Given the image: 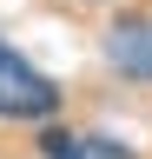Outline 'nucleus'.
<instances>
[{
	"label": "nucleus",
	"mask_w": 152,
	"mask_h": 159,
	"mask_svg": "<svg viewBox=\"0 0 152 159\" xmlns=\"http://www.w3.org/2000/svg\"><path fill=\"white\" fill-rule=\"evenodd\" d=\"M33 146H40V159H139L126 139L93 133V126H66V119H46Z\"/></svg>",
	"instance_id": "7ed1b4c3"
},
{
	"label": "nucleus",
	"mask_w": 152,
	"mask_h": 159,
	"mask_svg": "<svg viewBox=\"0 0 152 159\" xmlns=\"http://www.w3.org/2000/svg\"><path fill=\"white\" fill-rule=\"evenodd\" d=\"M106 66L119 73V80L152 86V7L145 13H119L106 27Z\"/></svg>",
	"instance_id": "f03ea898"
},
{
	"label": "nucleus",
	"mask_w": 152,
	"mask_h": 159,
	"mask_svg": "<svg viewBox=\"0 0 152 159\" xmlns=\"http://www.w3.org/2000/svg\"><path fill=\"white\" fill-rule=\"evenodd\" d=\"M60 106H66L60 80H46L27 53L0 40V126H46V119H60Z\"/></svg>",
	"instance_id": "f257e3e1"
}]
</instances>
